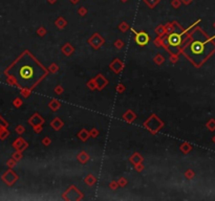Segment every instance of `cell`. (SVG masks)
<instances>
[{
  "instance_id": "cell-1",
  "label": "cell",
  "mask_w": 215,
  "mask_h": 201,
  "mask_svg": "<svg viewBox=\"0 0 215 201\" xmlns=\"http://www.w3.org/2000/svg\"><path fill=\"white\" fill-rule=\"evenodd\" d=\"M183 53L190 62L199 67L215 53V43L204 31L196 27L188 35Z\"/></svg>"
},
{
  "instance_id": "cell-4",
  "label": "cell",
  "mask_w": 215,
  "mask_h": 201,
  "mask_svg": "<svg viewBox=\"0 0 215 201\" xmlns=\"http://www.w3.org/2000/svg\"><path fill=\"white\" fill-rule=\"evenodd\" d=\"M135 41L138 42L140 45H145L146 43L149 41V37L146 33H140V34H136V37H135Z\"/></svg>"
},
{
  "instance_id": "cell-2",
  "label": "cell",
  "mask_w": 215,
  "mask_h": 201,
  "mask_svg": "<svg viewBox=\"0 0 215 201\" xmlns=\"http://www.w3.org/2000/svg\"><path fill=\"white\" fill-rule=\"evenodd\" d=\"M11 68L14 69L16 82L23 88H33L47 75L44 66L28 53H23Z\"/></svg>"
},
{
  "instance_id": "cell-3",
  "label": "cell",
  "mask_w": 215,
  "mask_h": 201,
  "mask_svg": "<svg viewBox=\"0 0 215 201\" xmlns=\"http://www.w3.org/2000/svg\"><path fill=\"white\" fill-rule=\"evenodd\" d=\"M168 42L171 46H175V47H177L178 45H180V43H182V39H180V34H171L169 36V38H168Z\"/></svg>"
}]
</instances>
